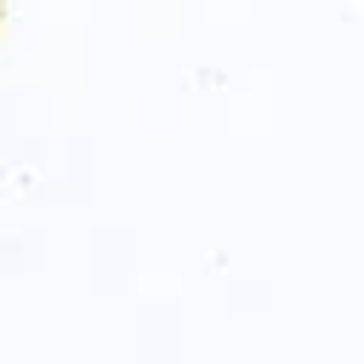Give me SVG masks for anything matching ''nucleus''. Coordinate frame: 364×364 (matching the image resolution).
Returning <instances> with one entry per match:
<instances>
[]
</instances>
